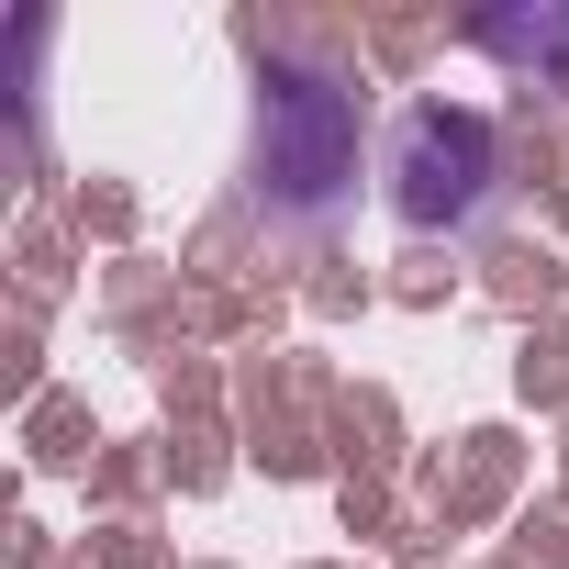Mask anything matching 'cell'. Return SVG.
I'll use <instances>...</instances> for the list:
<instances>
[{"label": "cell", "instance_id": "cell-1", "mask_svg": "<svg viewBox=\"0 0 569 569\" xmlns=\"http://www.w3.org/2000/svg\"><path fill=\"white\" fill-rule=\"evenodd\" d=\"M358 168V112L325 79H268L257 90V179L279 201H325Z\"/></svg>", "mask_w": 569, "mask_h": 569}, {"label": "cell", "instance_id": "cell-2", "mask_svg": "<svg viewBox=\"0 0 569 569\" xmlns=\"http://www.w3.org/2000/svg\"><path fill=\"white\" fill-rule=\"evenodd\" d=\"M480 179H491V134H480L469 112H436V101H425V112L402 123V212H413V223L469 212Z\"/></svg>", "mask_w": 569, "mask_h": 569}]
</instances>
